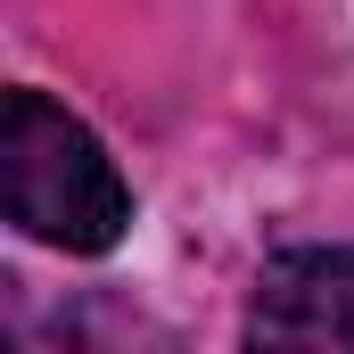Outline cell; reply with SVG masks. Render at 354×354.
I'll return each instance as SVG.
<instances>
[{"mask_svg":"<svg viewBox=\"0 0 354 354\" xmlns=\"http://www.w3.org/2000/svg\"><path fill=\"white\" fill-rule=\"evenodd\" d=\"M0 206L25 239L58 256H107L132 231V189L115 157L50 91H8L0 107Z\"/></svg>","mask_w":354,"mask_h":354,"instance_id":"obj_1","label":"cell"},{"mask_svg":"<svg viewBox=\"0 0 354 354\" xmlns=\"http://www.w3.org/2000/svg\"><path fill=\"white\" fill-rule=\"evenodd\" d=\"M248 354H354V248H280L248 297Z\"/></svg>","mask_w":354,"mask_h":354,"instance_id":"obj_2","label":"cell"}]
</instances>
